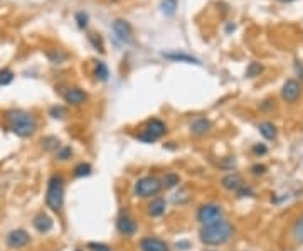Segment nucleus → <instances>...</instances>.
<instances>
[{
	"label": "nucleus",
	"instance_id": "nucleus-1",
	"mask_svg": "<svg viewBox=\"0 0 303 251\" xmlns=\"http://www.w3.org/2000/svg\"><path fill=\"white\" fill-rule=\"evenodd\" d=\"M5 121H7L9 130L20 138H29L37 132V120L32 113L20 108L9 110L5 113Z\"/></svg>",
	"mask_w": 303,
	"mask_h": 251
},
{
	"label": "nucleus",
	"instance_id": "nucleus-2",
	"mask_svg": "<svg viewBox=\"0 0 303 251\" xmlns=\"http://www.w3.org/2000/svg\"><path fill=\"white\" fill-rule=\"evenodd\" d=\"M234 234V228L233 224L228 221H218V223H210V224H204L199 231V239L205 246H223V244L229 243L231 238Z\"/></svg>",
	"mask_w": 303,
	"mask_h": 251
},
{
	"label": "nucleus",
	"instance_id": "nucleus-3",
	"mask_svg": "<svg viewBox=\"0 0 303 251\" xmlns=\"http://www.w3.org/2000/svg\"><path fill=\"white\" fill-rule=\"evenodd\" d=\"M64 194H66V181L61 174H53L48 181L46 189V206L51 211L61 213L64 207Z\"/></svg>",
	"mask_w": 303,
	"mask_h": 251
},
{
	"label": "nucleus",
	"instance_id": "nucleus-4",
	"mask_svg": "<svg viewBox=\"0 0 303 251\" xmlns=\"http://www.w3.org/2000/svg\"><path fill=\"white\" fill-rule=\"evenodd\" d=\"M162 181L155 176H143L133 186V194L140 199H148L157 196L162 191Z\"/></svg>",
	"mask_w": 303,
	"mask_h": 251
},
{
	"label": "nucleus",
	"instance_id": "nucleus-5",
	"mask_svg": "<svg viewBox=\"0 0 303 251\" xmlns=\"http://www.w3.org/2000/svg\"><path fill=\"white\" fill-rule=\"evenodd\" d=\"M167 133V125L160 118H150L143 127V130L138 133L137 138L143 143H153L158 138H162Z\"/></svg>",
	"mask_w": 303,
	"mask_h": 251
},
{
	"label": "nucleus",
	"instance_id": "nucleus-6",
	"mask_svg": "<svg viewBox=\"0 0 303 251\" xmlns=\"http://www.w3.org/2000/svg\"><path fill=\"white\" fill-rule=\"evenodd\" d=\"M224 219V211L223 207L218 206L214 202H207L202 204L201 207L197 209V221L202 224H210V223H218Z\"/></svg>",
	"mask_w": 303,
	"mask_h": 251
},
{
	"label": "nucleus",
	"instance_id": "nucleus-7",
	"mask_svg": "<svg viewBox=\"0 0 303 251\" xmlns=\"http://www.w3.org/2000/svg\"><path fill=\"white\" fill-rule=\"evenodd\" d=\"M5 244L10 249H22L30 244V234L22 228H15L5 234Z\"/></svg>",
	"mask_w": 303,
	"mask_h": 251
},
{
	"label": "nucleus",
	"instance_id": "nucleus-8",
	"mask_svg": "<svg viewBox=\"0 0 303 251\" xmlns=\"http://www.w3.org/2000/svg\"><path fill=\"white\" fill-rule=\"evenodd\" d=\"M116 229L118 233L123 234V236H133L138 231V224L135 219L132 218V214L123 209V211L118 214L116 218Z\"/></svg>",
	"mask_w": 303,
	"mask_h": 251
},
{
	"label": "nucleus",
	"instance_id": "nucleus-9",
	"mask_svg": "<svg viewBox=\"0 0 303 251\" xmlns=\"http://www.w3.org/2000/svg\"><path fill=\"white\" fill-rule=\"evenodd\" d=\"M113 32H115L116 39L123 44H132L133 43V30L132 25L123 19H116L113 22Z\"/></svg>",
	"mask_w": 303,
	"mask_h": 251
},
{
	"label": "nucleus",
	"instance_id": "nucleus-10",
	"mask_svg": "<svg viewBox=\"0 0 303 251\" xmlns=\"http://www.w3.org/2000/svg\"><path fill=\"white\" fill-rule=\"evenodd\" d=\"M63 98L71 106H81L88 101V93L84 90L78 88V86H69L63 93Z\"/></svg>",
	"mask_w": 303,
	"mask_h": 251
},
{
	"label": "nucleus",
	"instance_id": "nucleus-11",
	"mask_svg": "<svg viewBox=\"0 0 303 251\" xmlns=\"http://www.w3.org/2000/svg\"><path fill=\"white\" fill-rule=\"evenodd\" d=\"M301 93V86L296 79H286L283 88H281V98L286 103H296Z\"/></svg>",
	"mask_w": 303,
	"mask_h": 251
},
{
	"label": "nucleus",
	"instance_id": "nucleus-12",
	"mask_svg": "<svg viewBox=\"0 0 303 251\" xmlns=\"http://www.w3.org/2000/svg\"><path fill=\"white\" fill-rule=\"evenodd\" d=\"M32 226H34V229L37 233H40V234H48V233H51L54 229V219L49 216L48 213H44V211H40V213H37L34 216V219H32Z\"/></svg>",
	"mask_w": 303,
	"mask_h": 251
},
{
	"label": "nucleus",
	"instance_id": "nucleus-13",
	"mask_svg": "<svg viewBox=\"0 0 303 251\" xmlns=\"http://www.w3.org/2000/svg\"><path fill=\"white\" fill-rule=\"evenodd\" d=\"M142 251H170L168 243H165L163 239L157 238V236H145L140 239L138 243Z\"/></svg>",
	"mask_w": 303,
	"mask_h": 251
},
{
	"label": "nucleus",
	"instance_id": "nucleus-14",
	"mask_svg": "<svg viewBox=\"0 0 303 251\" xmlns=\"http://www.w3.org/2000/svg\"><path fill=\"white\" fill-rule=\"evenodd\" d=\"M221 186H223L224 189H228V191L239 192L241 189L246 186V184L243 181V177H241L238 172H231V174H228V176L223 177V181H221Z\"/></svg>",
	"mask_w": 303,
	"mask_h": 251
},
{
	"label": "nucleus",
	"instance_id": "nucleus-15",
	"mask_svg": "<svg viewBox=\"0 0 303 251\" xmlns=\"http://www.w3.org/2000/svg\"><path fill=\"white\" fill-rule=\"evenodd\" d=\"M167 211V199L165 197H153L147 206V214L150 218H162Z\"/></svg>",
	"mask_w": 303,
	"mask_h": 251
},
{
	"label": "nucleus",
	"instance_id": "nucleus-16",
	"mask_svg": "<svg viewBox=\"0 0 303 251\" xmlns=\"http://www.w3.org/2000/svg\"><path fill=\"white\" fill-rule=\"evenodd\" d=\"M210 130H212V123H210V120L204 118V116H201V118H196L191 123V132H192V135H196V137L207 135Z\"/></svg>",
	"mask_w": 303,
	"mask_h": 251
},
{
	"label": "nucleus",
	"instance_id": "nucleus-17",
	"mask_svg": "<svg viewBox=\"0 0 303 251\" xmlns=\"http://www.w3.org/2000/svg\"><path fill=\"white\" fill-rule=\"evenodd\" d=\"M258 130L261 133V137L266 138V140H275L276 135H278L276 125L271 123V121H261V123L258 125Z\"/></svg>",
	"mask_w": 303,
	"mask_h": 251
},
{
	"label": "nucleus",
	"instance_id": "nucleus-18",
	"mask_svg": "<svg viewBox=\"0 0 303 251\" xmlns=\"http://www.w3.org/2000/svg\"><path fill=\"white\" fill-rule=\"evenodd\" d=\"M46 56H48V59L53 64H63L64 61H68V58H69V56L61 49H49L48 53H46Z\"/></svg>",
	"mask_w": 303,
	"mask_h": 251
},
{
	"label": "nucleus",
	"instance_id": "nucleus-19",
	"mask_svg": "<svg viewBox=\"0 0 303 251\" xmlns=\"http://www.w3.org/2000/svg\"><path fill=\"white\" fill-rule=\"evenodd\" d=\"M291 236H293L295 243L303 244V214L295 219L293 228H291Z\"/></svg>",
	"mask_w": 303,
	"mask_h": 251
},
{
	"label": "nucleus",
	"instance_id": "nucleus-20",
	"mask_svg": "<svg viewBox=\"0 0 303 251\" xmlns=\"http://www.w3.org/2000/svg\"><path fill=\"white\" fill-rule=\"evenodd\" d=\"M95 78L101 81V83H105L110 78V69H108V66L103 63V61H98L95 66Z\"/></svg>",
	"mask_w": 303,
	"mask_h": 251
},
{
	"label": "nucleus",
	"instance_id": "nucleus-21",
	"mask_svg": "<svg viewBox=\"0 0 303 251\" xmlns=\"http://www.w3.org/2000/svg\"><path fill=\"white\" fill-rule=\"evenodd\" d=\"M163 58L170 59V61H179V63H189V64H201L199 63V59L192 58V56L189 54H172V53H163Z\"/></svg>",
	"mask_w": 303,
	"mask_h": 251
},
{
	"label": "nucleus",
	"instance_id": "nucleus-22",
	"mask_svg": "<svg viewBox=\"0 0 303 251\" xmlns=\"http://www.w3.org/2000/svg\"><path fill=\"white\" fill-rule=\"evenodd\" d=\"M179 184H181V177H179V174L176 172H168L165 174V177L162 179V186L165 189H174L177 187Z\"/></svg>",
	"mask_w": 303,
	"mask_h": 251
},
{
	"label": "nucleus",
	"instance_id": "nucleus-23",
	"mask_svg": "<svg viewBox=\"0 0 303 251\" xmlns=\"http://www.w3.org/2000/svg\"><path fill=\"white\" fill-rule=\"evenodd\" d=\"M42 148L48 152L56 153L61 148V142L56 137H46V138H42Z\"/></svg>",
	"mask_w": 303,
	"mask_h": 251
},
{
	"label": "nucleus",
	"instance_id": "nucleus-24",
	"mask_svg": "<svg viewBox=\"0 0 303 251\" xmlns=\"http://www.w3.org/2000/svg\"><path fill=\"white\" fill-rule=\"evenodd\" d=\"M91 171H93V167L90 165V163H86V162H81V163H78L74 169H73V176L74 177H88L90 174H91Z\"/></svg>",
	"mask_w": 303,
	"mask_h": 251
},
{
	"label": "nucleus",
	"instance_id": "nucleus-25",
	"mask_svg": "<svg viewBox=\"0 0 303 251\" xmlns=\"http://www.w3.org/2000/svg\"><path fill=\"white\" fill-rule=\"evenodd\" d=\"M49 116H51V118H54V120H63V118L68 116V110H66L64 106H61V105H54V106H51V108H49Z\"/></svg>",
	"mask_w": 303,
	"mask_h": 251
},
{
	"label": "nucleus",
	"instance_id": "nucleus-26",
	"mask_svg": "<svg viewBox=\"0 0 303 251\" xmlns=\"http://www.w3.org/2000/svg\"><path fill=\"white\" fill-rule=\"evenodd\" d=\"M177 5H179V0H162V12L172 17L177 10Z\"/></svg>",
	"mask_w": 303,
	"mask_h": 251
},
{
	"label": "nucleus",
	"instance_id": "nucleus-27",
	"mask_svg": "<svg viewBox=\"0 0 303 251\" xmlns=\"http://www.w3.org/2000/svg\"><path fill=\"white\" fill-rule=\"evenodd\" d=\"M14 71L9 68H2L0 69V86H7L14 81Z\"/></svg>",
	"mask_w": 303,
	"mask_h": 251
},
{
	"label": "nucleus",
	"instance_id": "nucleus-28",
	"mask_svg": "<svg viewBox=\"0 0 303 251\" xmlns=\"http://www.w3.org/2000/svg\"><path fill=\"white\" fill-rule=\"evenodd\" d=\"M263 73V66L259 63H249V66L246 68V78H256Z\"/></svg>",
	"mask_w": 303,
	"mask_h": 251
},
{
	"label": "nucleus",
	"instance_id": "nucleus-29",
	"mask_svg": "<svg viewBox=\"0 0 303 251\" xmlns=\"http://www.w3.org/2000/svg\"><path fill=\"white\" fill-rule=\"evenodd\" d=\"M71 155H73V148H71V147H63V145H61L59 150L56 152V160H59V162H66V160H69Z\"/></svg>",
	"mask_w": 303,
	"mask_h": 251
},
{
	"label": "nucleus",
	"instance_id": "nucleus-30",
	"mask_svg": "<svg viewBox=\"0 0 303 251\" xmlns=\"http://www.w3.org/2000/svg\"><path fill=\"white\" fill-rule=\"evenodd\" d=\"M90 43L95 46L96 51L105 53V46H103V39L100 37V34H90Z\"/></svg>",
	"mask_w": 303,
	"mask_h": 251
},
{
	"label": "nucleus",
	"instance_id": "nucleus-31",
	"mask_svg": "<svg viewBox=\"0 0 303 251\" xmlns=\"http://www.w3.org/2000/svg\"><path fill=\"white\" fill-rule=\"evenodd\" d=\"M88 249L90 251H113L108 244L105 243H96V241H91L88 243Z\"/></svg>",
	"mask_w": 303,
	"mask_h": 251
},
{
	"label": "nucleus",
	"instance_id": "nucleus-32",
	"mask_svg": "<svg viewBox=\"0 0 303 251\" xmlns=\"http://www.w3.org/2000/svg\"><path fill=\"white\" fill-rule=\"evenodd\" d=\"M76 22H78L79 29H86V27H88V14L78 12V14H76Z\"/></svg>",
	"mask_w": 303,
	"mask_h": 251
},
{
	"label": "nucleus",
	"instance_id": "nucleus-33",
	"mask_svg": "<svg viewBox=\"0 0 303 251\" xmlns=\"http://www.w3.org/2000/svg\"><path fill=\"white\" fill-rule=\"evenodd\" d=\"M268 152V147L266 145H263V143H256V145L253 147V153L256 157H261V155H265V153Z\"/></svg>",
	"mask_w": 303,
	"mask_h": 251
},
{
	"label": "nucleus",
	"instance_id": "nucleus-34",
	"mask_svg": "<svg viewBox=\"0 0 303 251\" xmlns=\"http://www.w3.org/2000/svg\"><path fill=\"white\" fill-rule=\"evenodd\" d=\"M251 174H253V176H263V174H266V165H263V163H256V165L251 167Z\"/></svg>",
	"mask_w": 303,
	"mask_h": 251
},
{
	"label": "nucleus",
	"instance_id": "nucleus-35",
	"mask_svg": "<svg viewBox=\"0 0 303 251\" xmlns=\"http://www.w3.org/2000/svg\"><path fill=\"white\" fill-rule=\"evenodd\" d=\"M278 2H283V4H288V2H295V0H278Z\"/></svg>",
	"mask_w": 303,
	"mask_h": 251
},
{
	"label": "nucleus",
	"instance_id": "nucleus-36",
	"mask_svg": "<svg viewBox=\"0 0 303 251\" xmlns=\"http://www.w3.org/2000/svg\"><path fill=\"white\" fill-rule=\"evenodd\" d=\"M74 251H83V249H79V248H78V249H74Z\"/></svg>",
	"mask_w": 303,
	"mask_h": 251
}]
</instances>
